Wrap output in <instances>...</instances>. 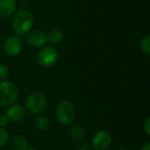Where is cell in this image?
Returning <instances> with one entry per match:
<instances>
[{"instance_id": "obj_1", "label": "cell", "mask_w": 150, "mask_h": 150, "mask_svg": "<svg viewBox=\"0 0 150 150\" xmlns=\"http://www.w3.org/2000/svg\"><path fill=\"white\" fill-rule=\"evenodd\" d=\"M33 25V16L32 12L25 9H19L12 18L11 26L14 33L18 35H25L27 34Z\"/></svg>"}, {"instance_id": "obj_2", "label": "cell", "mask_w": 150, "mask_h": 150, "mask_svg": "<svg viewBox=\"0 0 150 150\" xmlns=\"http://www.w3.org/2000/svg\"><path fill=\"white\" fill-rule=\"evenodd\" d=\"M75 114V107L68 100L62 101L55 110L56 119L62 125H70L74 121Z\"/></svg>"}, {"instance_id": "obj_3", "label": "cell", "mask_w": 150, "mask_h": 150, "mask_svg": "<svg viewBox=\"0 0 150 150\" xmlns=\"http://www.w3.org/2000/svg\"><path fill=\"white\" fill-rule=\"evenodd\" d=\"M47 107V98L41 92L32 93L25 101V108L32 114H40Z\"/></svg>"}, {"instance_id": "obj_4", "label": "cell", "mask_w": 150, "mask_h": 150, "mask_svg": "<svg viewBox=\"0 0 150 150\" xmlns=\"http://www.w3.org/2000/svg\"><path fill=\"white\" fill-rule=\"evenodd\" d=\"M18 98L16 85L8 81L0 83V106H7L14 103Z\"/></svg>"}, {"instance_id": "obj_5", "label": "cell", "mask_w": 150, "mask_h": 150, "mask_svg": "<svg viewBox=\"0 0 150 150\" xmlns=\"http://www.w3.org/2000/svg\"><path fill=\"white\" fill-rule=\"evenodd\" d=\"M58 52L53 47H44L37 54L38 63L45 68H50L54 66L58 61Z\"/></svg>"}, {"instance_id": "obj_6", "label": "cell", "mask_w": 150, "mask_h": 150, "mask_svg": "<svg viewBox=\"0 0 150 150\" xmlns=\"http://www.w3.org/2000/svg\"><path fill=\"white\" fill-rule=\"evenodd\" d=\"M3 49L7 56L14 57L19 54L23 49V41L18 35L9 36L4 42Z\"/></svg>"}, {"instance_id": "obj_7", "label": "cell", "mask_w": 150, "mask_h": 150, "mask_svg": "<svg viewBox=\"0 0 150 150\" xmlns=\"http://www.w3.org/2000/svg\"><path fill=\"white\" fill-rule=\"evenodd\" d=\"M112 143L111 134L106 130H100L97 132L91 141L92 148L95 150L107 149Z\"/></svg>"}, {"instance_id": "obj_8", "label": "cell", "mask_w": 150, "mask_h": 150, "mask_svg": "<svg viewBox=\"0 0 150 150\" xmlns=\"http://www.w3.org/2000/svg\"><path fill=\"white\" fill-rule=\"evenodd\" d=\"M27 43L34 47H42L47 41V33L42 30H34L29 32L26 36Z\"/></svg>"}, {"instance_id": "obj_9", "label": "cell", "mask_w": 150, "mask_h": 150, "mask_svg": "<svg viewBox=\"0 0 150 150\" xmlns=\"http://www.w3.org/2000/svg\"><path fill=\"white\" fill-rule=\"evenodd\" d=\"M25 115V108L20 105H13L6 111V116L11 121L18 122L21 121Z\"/></svg>"}, {"instance_id": "obj_10", "label": "cell", "mask_w": 150, "mask_h": 150, "mask_svg": "<svg viewBox=\"0 0 150 150\" xmlns=\"http://www.w3.org/2000/svg\"><path fill=\"white\" fill-rule=\"evenodd\" d=\"M17 9L16 0H0V16L8 18L15 13Z\"/></svg>"}, {"instance_id": "obj_11", "label": "cell", "mask_w": 150, "mask_h": 150, "mask_svg": "<svg viewBox=\"0 0 150 150\" xmlns=\"http://www.w3.org/2000/svg\"><path fill=\"white\" fill-rule=\"evenodd\" d=\"M69 134L71 140L75 142H83L85 138V131H84L83 127L77 124H75L69 127Z\"/></svg>"}, {"instance_id": "obj_12", "label": "cell", "mask_w": 150, "mask_h": 150, "mask_svg": "<svg viewBox=\"0 0 150 150\" xmlns=\"http://www.w3.org/2000/svg\"><path fill=\"white\" fill-rule=\"evenodd\" d=\"M11 146L14 150H26L28 149V142L23 135H17L11 141Z\"/></svg>"}, {"instance_id": "obj_13", "label": "cell", "mask_w": 150, "mask_h": 150, "mask_svg": "<svg viewBox=\"0 0 150 150\" xmlns=\"http://www.w3.org/2000/svg\"><path fill=\"white\" fill-rule=\"evenodd\" d=\"M47 40L53 44H58L63 40V33L58 29H54L47 34Z\"/></svg>"}, {"instance_id": "obj_14", "label": "cell", "mask_w": 150, "mask_h": 150, "mask_svg": "<svg viewBox=\"0 0 150 150\" xmlns=\"http://www.w3.org/2000/svg\"><path fill=\"white\" fill-rule=\"evenodd\" d=\"M51 122L48 118L45 116H39L35 120V127L40 131H47L50 128Z\"/></svg>"}, {"instance_id": "obj_15", "label": "cell", "mask_w": 150, "mask_h": 150, "mask_svg": "<svg viewBox=\"0 0 150 150\" xmlns=\"http://www.w3.org/2000/svg\"><path fill=\"white\" fill-rule=\"evenodd\" d=\"M141 49L143 53H145L146 54H150V36L147 35L145 36L142 40H141V44H140Z\"/></svg>"}, {"instance_id": "obj_16", "label": "cell", "mask_w": 150, "mask_h": 150, "mask_svg": "<svg viewBox=\"0 0 150 150\" xmlns=\"http://www.w3.org/2000/svg\"><path fill=\"white\" fill-rule=\"evenodd\" d=\"M8 140H9L8 133L4 129H3V127H0V147L4 146L8 142Z\"/></svg>"}, {"instance_id": "obj_17", "label": "cell", "mask_w": 150, "mask_h": 150, "mask_svg": "<svg viewBox=\"0 0 150 150\" xmlns=\"http://www.w3.org/2000/svg\"><path fill=\"white\" fill-rule=\"evenodd\" d=\"M8 76H9L8 67L4 63L0 62V79L4 80L8 77Z\"/></svg>"}, {"instance_id": "obj_18", "label": "cell", "mask_w": 150, "mask_h": 150, "mask_svg": "<svg viewBox=\"0 0 150 150\" xmlns=\"http://www.w3.org/2000/svg\"><path fill=\"white\" fill-rule=\"evenodd\" d=\"M143 129L147 134H150V118H148L144 124H143Z\"/></svg>"}, {"instance_id": "obj_19", "label": "cell", "mask_w": 150, "mask_h": 150, "mask_svg": "<svg viewBox=\"0 0 150 150\" xmlns=\"http://www.w3.org/2000/svg\"><path fill=\"white\" fill-rule=\"evenodd\" d=\"M9 122V119L6 115H0V127H5Z\"/></svg>"}, {"instance_id": "obj_20", "label": "cell", "mask_w": 150, "mask_h": 150, "mask_svg": "<svg viewBox=\"0 0 150 150\" xmlns=\"http://www.w3.org/2000/svg\"><path fill=\"white\" fill-rule=\"evenodd\" d=\"M140 150H150V144L149 142L143 144V145L141 147V149Z\"/></svg>"}, {"instance_id": "obj_21", "label": "cell", "mask_w": 150, "mask_h": 150, "mask_svg": "<svg viewBox=\"0 0 150 150\" xmlns=\"http://www.w3.org/2000/svg\"><path fill=\"white\" fill-rule=\"evenodd\" d=\"M79 150H91V148L88 144H83L80 148Z\"/></svg>"}, {"instance_id": "obj_22", "label": "cell", "mask_w": 150, "mask_h": 150, "mask_svg": "<svg viewBox=\"0 0 150 150\" xmlns=\"http://www.w3.org/2000/svg\"><path fill=\"white\" fill-rule=\"evenodd\" d=\"M117 150H128L127 149H126V148H120V149H118Z\"/></svg>"}, {"instance_id": "obj_23", "label": "cell", "mask_w": 150, "mask_h": 150, "mask_svg": "<svg viewBox=\"0 0 150 150\" xmlns=\"http://www.w3.org/2000/svg\"><path fill=\"white\" fill-rule=\"evenodd\" d=\"M26 150H38V149H34V148H28Z\"/></svg>"}]
</instances>
